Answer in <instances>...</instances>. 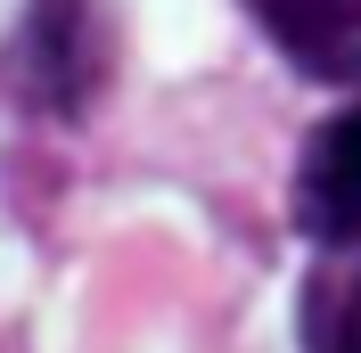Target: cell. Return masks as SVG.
I'll return each instance as SVG.
<instances>
[{"mask_svg":"<svg viewBox=\"0 0 361 353\" xmlns=\"http://www.w3.org/2000/svg\"><path fill=\"white\" fill-rule=\"evenodd\" d=\"M263 33L312 83H361V0H247Z\"/></svg>","mask_w":361,"mask_h":353,"instance_id":"obj_3","label":"cell"},{"mask_svg":"<svg viewBox=\"0 0 361 353\" xmlns=\"http://www.w3.org/2000/svg\"><path fill=\"white\" fill-rule=\"evenodd\" d=\"M295 230L320 246H361V107L329 115L295 164Z\"/></svg>","mask_w":361,"mask_h":353,"instance_id":"obj_2","label":"cell"},{"mask_svg":"<svg viewBox=\"0 0 361 353\" xmlns=\"http://www.w3.org/2000/svg\"><path fill=\"white\" fill-rule=\"evenodd\" d=\"M304 353H361V246L304 280Z\"/></svg>","mask_w":361,"mask_h":353,"instance_id":"obj_4","label":"cell"},{"mask_svg":"<svg viewBox=\"0 0 361 353\" xmlns=\"http://www.w3.org/2000/svg\"><path fill=\"white\" fill-rule=\"evenodd\" d=\"M8 74L42 115H82L99 74H107V33H99V8L90 0H33L17 49H8Z\"/></svg>","mask_w":361,"mask_h":353,"instance_id":"obj_1","label":"cell"}]
</instances>
